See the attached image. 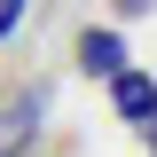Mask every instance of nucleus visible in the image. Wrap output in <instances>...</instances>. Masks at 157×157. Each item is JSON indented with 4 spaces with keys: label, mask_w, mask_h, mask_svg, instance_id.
I'll list each match as a JSON object with an SVG mask.
<instances>
[{
    "label": "nucleus",
    "mask_w": 157,
    "mask_h": 157,
    "mask_svg": "<svg viewBox=\"0 0 157 157\" xmlns=\"http://www.w3.org/2000/svg\"><path fill=\"white\" fill-rule=\"evenodd\" d=\"M24 8H32V0H0V39H8V32L24 24Z\"/></svg>",
    "instance_id": "obj_4"
},
{
    "label": "nucleus",
    "mask_w": 157,
    "mask_h": 157,
    "mask_svg": "<svg viewBox=\"0 0 157 157\" xmlns=\"http://www.w3.org/2000/svg\"><path fill=\"white\" fill-rule=\"evenodd\" d=\"M149 149H157V118H149Z\"/></svg>",
    "instance_id": "obj_6"
},
{
    "label": "nucleus",
    "mask_w": 157,
    "mask_h": 157,
    "mask_svg": "<svg viewBox=\"0 0 157 157\" xmlns=\"http://www.w3.org/2000/svg\"><path fill=\"white\" fill-rule=\"evenodd\" d=\"M71 55H78V71H86V78H110L118 63H126V39H118V32H94V24H86Z\"/></svg>",
    "instance_id": "obj_3"
},
{
    "label": "nucleus",
    "mask_w": 157,
    "mask_h": 157,
    "mask_svg": "<svg viewBox=\"0 0 157 157\" xmlns=\"http://www.w3.org/2000/svg\"><path fill=\"white\" fill-rule=\"evenodd\" d=\"M110 110L126 118V126H149V118H157V78L134 71V63H118V71H110Z\"/></svg>",
    "instance_id": "obj_1"
},
{
    "label": "nucleus",
    "mask_w": 157,
    "mask_h": 157,
    "mask_svg": "<svg viewBox=\"0 0 157 157\" xmlns=\"http://www.w3.org/2000/svg\"><path fill=\"white\" fill-rule=\"evenodd\" d=\"M110 8H118L126 24H141V16H149V0H110Z\"/></svg>",
    "instance_id": "obj_5"
},
{
    "label": "nucleus",
    "mask_w": 157,
    "mask_h": 157,
    "mask_svg": "<svg viewBox=\"0 0 157 157\" xmlns=\"http://www.w3.org/2000/svg\"><path fill=\"white\" fill-rule=\"evenodd\" d=\"M39 134V94H16V102H0V157H24Z\"/></svg>",
    "instance_id": "obj_2"
}]
</instances>
